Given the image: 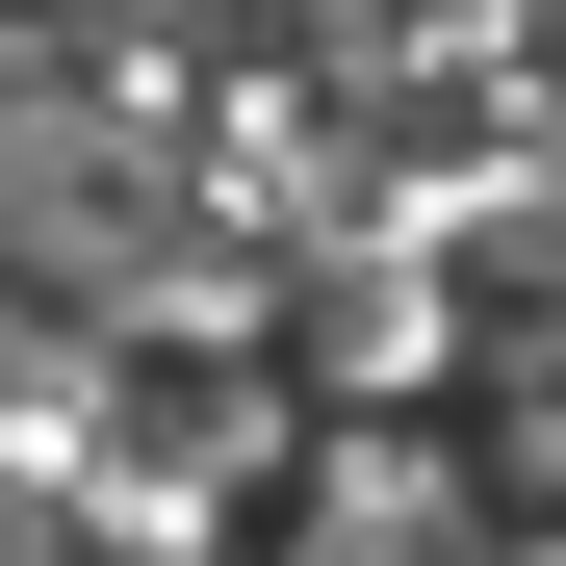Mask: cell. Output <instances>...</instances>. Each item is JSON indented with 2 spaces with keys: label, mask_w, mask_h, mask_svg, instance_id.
<instances>
[{
  "label": "cell",
  "mask_w": 566,
  "mask_h": 566,
  "mask_svg": "<svg viewBox=\"0 0 566 566\" xmlns=\"http://www.w3.org/2000/svg\"><path fill=\"white\" fill-rule=\"evenodd\" d=\"M438 360H463V335H438V283H412V258H360V310H335V387H438Z\"/></svg>",
  "instance_id": "1"
}]
</instances>
